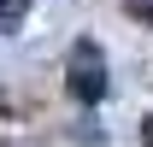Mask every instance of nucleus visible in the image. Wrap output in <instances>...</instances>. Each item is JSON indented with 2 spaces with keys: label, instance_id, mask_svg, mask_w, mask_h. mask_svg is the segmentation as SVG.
<instances>
[{
  "label": "nucleus",
  "instance_id": "obj_1",
  "mask_svg": "<svg viewBox=\"0 0 153 147\" xmlns=\"http://www.w3.org/2000/svg\"><path fill=\"white\" fill-rule=\"evenodd\" d=\"M71 94L82 100V106L106 100V53H100L94 41H76L71 47Z\"/></svg>",
  "mask_w": 153,
  "mask_h": 147
},
{
  "label": "nucleus",
  "instance_id": "obj_2",
  "mask_svg": "<svg viewBox=\"0 0 153 147\" xmlns=\"http://www.w3.org/2000/svg\"><path fill=\"white\" fill-rule=\"evenodd\" d=\"M24 18H30V0H0V36H12Z\"/></svg>",
  "mask_w": 153,
  "mask_h": 147
},
{
  "label": "nucleus",
  "instance_id": "obj_3",
  "mask_svg": "<svg viewBox=\"0 0 153 147\" xmlns=\"http://www.w3.org/2000/svg\"><path fill=\"white\" fill-rule=\"evenodd\" d=\"M141 135H147V141H153V118H147V129H141Z\"/></svg>",
  "mask_w": 153,
  "mask_h": 147
}]
</instances>
